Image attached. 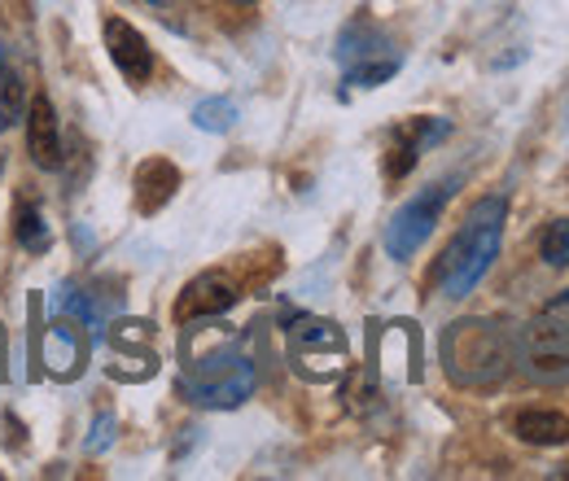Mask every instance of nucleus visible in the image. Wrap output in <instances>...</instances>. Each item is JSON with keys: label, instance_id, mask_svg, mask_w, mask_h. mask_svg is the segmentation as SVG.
<instances>
[{"label": "nucleus", "instance_id": "nucleus-1", "mask_svg": "<svg viewBox=\"0 0 569 481\" xmlns=\"http://www.w3.org/2000/svg\"><path fill=\"white\" fill-rule=\"evenodd\" d=\"M503 219H508L503 198H482L469 210V219L460 223V232L451 237V245L442 250V263H438V289L447 298L473 293V284L496 263L499 241H503Z\"/></svg>", "mask_w": 569, "mask_h": 481}, {"label": "nucleus", "instance_id": "nucleus-2", "mask_svg": "<svg viewBox=\"0 0 569 481\" xmlns=\"http://www.w3.org/2000/svg\"><path fill=\"white\" fill-rule=\"evenodd\" d=\"M517 350L512 338L499 329L496 320H456L447 333H442V363H447V377L465 390H487L499 385L512 368Z\"/></svg>", "mask_w": 569, "mask_h": 481}, {"label": "nucleus", "instance_id": "nucleus-3", "mask_svg": "<svg viewBox=\"0 0 569 481\" xmlns=\"http://www.w3.org/2000/svg\"><path fill=\"white\" fill-rule=\"evenodd\" d=\"M259 385V372L250 363V354L237 350V338L207 350L198 359L184 363V377H180V394L193 403V408H211V412H228V408H241Z\"/></svg>", "mask_w": 569, "mask_h": 481}, {"label": "nucleus", "instance_id": "nucleus-4", "mask_svg": "<svg viewBox=\"0 0 569 481\" xmlns=\"http://www.w3.org/2000/svg\"><path fill=\"white\" fill-rule=\"evenodd\" d=\"M289 363L302 381L329 385L351 368V342L333 320L320 315H298L289 324Z\"/></svg>", "mask_w": 569, "mask_h": 481}, {"label": "nucleus", "instance_id": "nucleus-5", "mask_svg": "<svg viewBox=\"0 0 569 481\" xmlns=\"http://www.w3.org/2000/svg\"><path fill=\"white\" fill-rule=\"evenodd\" d=\"M456 184H460V180H438V184L421 189L417 198H408L403 207L395 210V219L386 223V254H390L395 263H408L429 237H433V228H438L442 210L451 202Z\"/></svg>", "mask_w": 569, "mask_h": 481}, {"label": "nucleus", "instance_id": "nucleus-6", "mask_svg": "<svg viewBox=\"0 0 569 481\" xmlns=\"http://www.w3.org/2000/svg\"><path fill=\"white\" fill-rule=\"evenodd\" d=\"M517 359L521 368L539 381V385H561L569 377V324L539 311L526 329H521V342H517Z\"/></svg>", "mask_w": 569, "mask_h": 481}, {"label": "nucleus", "instance_id": "nucleus-7", "mask_svg": "<svg viewBox=\"0 0 569 481\" xmlns=\"http://www.w3.org/2000/svg\"><path fill=\"white\" fill-rule=\"evenodd\" d=\"M241 298L237 280L228 272H202L184 284V293L176 298V320L189 324V320H214L223 311H232Z\"/></svg>", "mask_w": 569, "mask_h": 481}, {"label": "nucleus", "instance_id": "nucleus-8", "mask_svg": "<svg viewBox=\"0 0 569 481\" xmlns=\"http://www.w3.org/2000/svg\"><path fill=\"white\" fill-rule=\"evenodd\" d=\"M442 137H447V123H442V119H412V123L395 128V132H390V144H386V176H390V180L408 176V171L417 167V158L426 153L429 144H438Z\"/></svg>", "mask_w": 569, "mask_h": 481}, {"label": "nucleus", "instance_id": "nucleus-9", "mask_svg": "<svg viewBox=\"0 0 569 481\" xmlns=\"http://www.w3.org/2000/svg\"><path fill=\"white\" fill-rule=\"evenodd\" d=\"M106 49H110V62L119 67L123 79L144 83V79L153 74V49H149V40H144L132 22L110 18V22H106Z\"/></svg>", "mask_w": 569, "mask_h": 481}, {"label": "nucleus", "instance_id": "nucleus-10", "mask_svg": "<svg viewBox=\"0 0 569 481\" xmlns=\"http://www.w3.org/2000/svg\"><path fill=\"white\" fill-rule=\"evenodd\" d=\"M27 153L40 171H53L62 167V137H58V114H53V101L44 92L31 97L27 106Z\"/></svg>", "mask_w": 569, "mask_h": 481}, {"label": "nucleus", "instance_id": "nucleus-11", "mask_svg": "<svg viewBox=\"0 0 569 481\" xmlns=\"http://www.w3.org/2000/svg\"><path fill=\"white\" fill-rule=\"evenodd\" d=\"M40 363L53 381H74L83 368V338L74 333L67 320H53L40 338Z\"/></svg>", "mask_w": 569, "mask_h": 481}, {"label": "nucleus", "instance_id": "nucleus-12", "mask_svg": "<svg viewBox=\"0 0 569 481\" xmlns=\"http://www.w3.org/2000/svg\"><path fill=\"white\" fill-rule=\"evenodd\" d=\"M176 189H180L176 162L149 158V162H141V171H137V210L141 214H158V210L176 198Z\"/></svg>", "mask_w": 569, "mask_h": 481}, {"label": "nucleus", "instance_id": "nucleus-13", "mask_svg": "<svg viewBox=\"0 0 569 481\" xmlns=\"http://www.w3.org/2000/svg\"><path fill=\"white\" fill-rule=\"evenodd\" d=\"M22 114H27V70L18 53L0 40V132L13 128Z\"/></svg>", "mask_w": 569, "mask_h": 481}, {"label": "nucleus", "instance_id": "nucleus-14", "mask_svg": "<svg viewBox=\"0 0 569 481\" xmlns=\"http://www.w3.org/2000/svg\"><path fill=\"white\" fill-rule=\"evenodd\" d=\"M517 438L530 442V447H561L569 442V415L566 412H552V408H530L512 420Z\"/></svg>", "mask_w": 569, "mask_h": 481}, {"label": "nucleus", "instance_id": "nucleus-15", "mask_svg": "<svg viewBox=\"0 0 569 481\" xmlns=\"http://www.w3.org/2000/svg\"><path fill=\"white\" fill-rule=\"evenodd\" d=\"M106 338L114 345V354L153 363V324H144V320H114L106 329Z\"/></svg>", "mask_w": 569, "mask_h": 481}, {"label": "nucleus", "instance_id": "nucleus-16", "mask_svg": "<svg viewBox=\"0 0 569 481\" xmlns=\"http://www.w3.org/2000/svg\"><path fill=\"white\" fill-rule=\"evenodd\" d=\"M13 232H18V245L31 250V254H44L49 250V228H44V214H40V202L27 198L13 207Z\"/></svg>", "mask_w": 569, "mask_h": 481}, {"label": "nucleus", "instance_id": "nucleus-17", "mask_svg": "<svg viewBox=\"0 0 569 481\" xmlns=\"http://www.w3.org/2000/svg\"><path fill=\"white\" fill-rule=\"evenodd\" d=\"M232 123H237V106L228 97H207L193 106V128H202V132L223 137V132H232Z\"/></svg>", "mask_w": 569, "mask_h": 481}, {"label": "nucleus", "instance_id": "nucleus-18", "mask_svg": "<svg viewBox=\"0 0 569 481\" xmlns=\"http://www.w3.org/2000/svg\"><path fill=\"white\" fill-rule=\"evenodd\" d=\"M399 53H377V58H363L356 67H347V83H356V88H377V83H386V79H395L399 74Z\"/></svg>", "mask_w": 569, "mask_h": 481}, {"label": "nucleus", "instance_id": "nucleus-19", "mask_svg": "<svg viewBox=\"0 0 569 481\" xmlns=\"http://www.w3.org/2000/svg\"><path fill=\"white\" fill-rule=\"evenodd\" d=\"M539 254L548 268H569V219H552L539 237Z\"/></svg>", "mask_w": 569, "mask_h": 481}, {"label": "nucleus", "instance_id": "nucleus-20", "mask_svg": "<svg viewBox=\"0 0 569 481\" xmlns=\"http://www.w3.org/2000/svg\"><path fill=\"white\" fill-rule=\"evenodd\" d=\"M110 429H114V420H110V415H97V429H92V438L83 442V447H88V455H97V451H106V447H110V438H114Z\"/></svg>", "mask_w": 569, "mask_h": 481}, {"label": "nucleus", "instance_id": "nucleus-21", "mask_svg": "<svg viewBox=\"0 0 569 481\" xmlns=\"http://www.w3.org/2000/svg\"><path fill=\"white\" fill-rule=\"evenodd\" d=\"M543 311H548V315H557V320H566V324H569V293H561V298H552V302H548Z\"/></svg>", "mask_w": 569, "mask_h": 481}, {"label": "nucleus", "instance_id": "nucleus-22", "mask_svg": "<svg viewBox=\"0 0 569 481\" xmlns=\"http://www.w3.org/2000/svg\"><path fill=\"white\" fill-rule=\"evenodd\" d=\"M237 4H254V0H237Z\"/></svg>", "mask_w": 569, "mask_h": 481}, {"label": "nucleus", "instance_id": "nucleus-23", "mask_svg": "<svg viewBox=\"0 0 569 481\" xmlns=\"http://www.w3.org/2000/svg\"><path fill=\"white\" fill-rule=\"evenodd\" d=\"M149 4H162V0H149Z\"/></svg>", "mask_w": 569, "mask_h": 481}, {"label": "nucleus", "instance_id": "nucleus-24", "mask_svg": "<svg viewBox=\"0 0 569 481\" xmlns=\"http://www.w3.org/2000/svg\"><path fill=\"white\" fill-rule=\"evenodd\" d=\"M566 478H569V464H566Z\"/></svg>", "mask_w": 569, "mask_h": 481}]
</instances>
